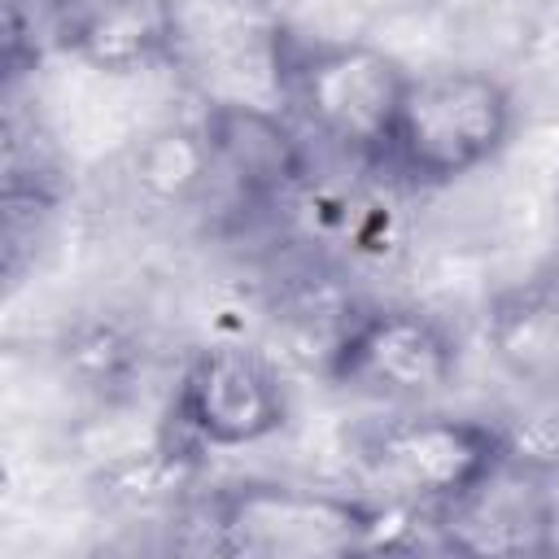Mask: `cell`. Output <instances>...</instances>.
Returning a JSON list of instances; mask_svg holds the SVG:
<instances>
[{
  "instance_id": "obj_1",
  "label": "cell",
  "mask_w": 559,
  "mask_h": 559,
  "mask_svg": "<svg viewBox=\"0 0 559 559\" xmlns=\"http://www.w3.org/2000/svg\"><path fill=\"white\" fill-rule=\"evenodd\" d=\"M511 127L515 100L489 70H411L380 162L415 188H445L489 166L507 148Z\"/></svg>"
},
{
  "instance_id": "obj_2",
  "label": "cell",
  "mask_w": 559,
  "mask_h": 559,
  "mask_svg": "<svg viewBox=\"0 0 559 559\" xmlns=\"http://www.w3.org/2000/svg\"><path fill=\"white\" fill-rule=\"evenodd\" d=\"M411 70L362 39H280L275 83L288 109L332 148L384 157Z\"/></svg>"
},
{
  "instance_id": "obj_3",
  "label": "cell",
  "mask_w": 559,
  "mask_h": 559,
  "mask_svg": "<svg viewBox=\"0 0 559 559\" xmlns=\"http://www.w3.org/2000/svg\"><path fill=\"white\" fill-rule=\"evenodd\" d=\"M205 524L214 533L210 546L223 555L319 559V555L367 550L380 528V507L328 489L245 480L210 502Z\"/></svg>"
},
{
  "instance_id": "obj_4",
  "label": "cell",
  "mask_w": 559,
  "mask_h": 559,
  "mask_svg": "<svg viewBox=\"0 0 559 559\" xmlns=\"http://www.w3.org/2000/svg\"><path fill=\"white\" fill-rule=\"evenodd\" d=\"M507 459L498 419L411 411L367 432V472L402 502L437 511L480 485Z\"/></svg>"
},
{
  "instance_id": "obj_5",
  "label": "cell",
  "mask_w": 559,
  "mask_h": 559,
  "mask_svg": "<svg viewBox=\"0 0 559 559\" xmlns=\"http://www.w3.org/2000/svg\"><path fill=\"white\" fill-rule=\"evenodd\" d=\"M459 371L454 332L419 306H380L358 314L328 358V376L362 397L424 406L445 393Z\"/></svg>"
},
{
  "instance_id": "obj_6",
  "label": "cell",
  "mask_w": 559,
  "mask_h": 559,
  "mask_svg": "<svg viewBox=\"0 0 559 559\" xmlns=\"http://www.w3.org/2000/svg\"><path fill=\"white\" fill-rule=\"evenodd\" d=\"M170 419L197 450L258 445L288 424V389L258 349L210 345L179 371Z\"/></svg>"
},
{
  "instance_id": "obj_7",
  "label": "cell",
  "mask_w": 559,
  "mask_h": 559,
  "mask_svg": "<svg viewBox=\"0 0 559 559\" xmlns=\"http://www.w3.org/2000/svg\"><path fill=\"white\" fill-rule=\"evenodd\" d=\"M559 507L550 476L502 459L463 498L432 511V528L463 555H542L555 546Z\"/></svg>"
},
{
  "instance_id": "obj_8",
  "label": "cell",
  "mask_w": 559,
  "mask_h": 559,
  "mask_svg": "<svg viewBox=\"0 0 559 559\" xmlns=\"http://www.w3.org/2000/svg\"><path fill=\"white\" fill-rule=\"evenodd\" d=\"M52 39L92 70L135 74L175 52V0H44Z\"/></svg>"
},
{
  "instance_id": "obj_9",
  "label": "cell",
  "mask_w": 559,
  "mask_h": 559,
  "mask_svg": "<svg viewBox=\"0 0 559 559\" xmlns=\"http://www.w3.org/2000/svg\"><path fill=\"white\" fill-rule=\"evenodd\" d=\"M201 140L210 153V175L231 183L240 201H271L288 192L306 170L297 131L280 114L258 105H214L201 122Z\"/></svg>"
},
{
  "instance_id": "obj_10",
  "label": "cell",
  "mask_w": 559,
  "mask_h": 559,
  "mask_svg": "<svg viewBox=\"0 0 559 559\" xmlns=\"http://www.w3.org/2000/svg\"><path fill=\"white\" fill-rule=\"evenodd\" d=\"M498 358L528 384H559V301L542 288L515 293L493 314Z\"/></svg>"
},
{
  "instance_id": "obj_11",
  "label": "cell",
  "mask_w": 559,
  "mask_h": 559,
  "mask_svg": "<svg viewBox=\"0 0 559 559\" xmlns=\"http://www.w3.org/2000/svg\"><path fill=\"white\" fill-rule=\"evenodd\" d=\"M537 397L515 419H498L507 459L542 476L559 472V384H533Z\"/></svg>"
}]
</instances>
